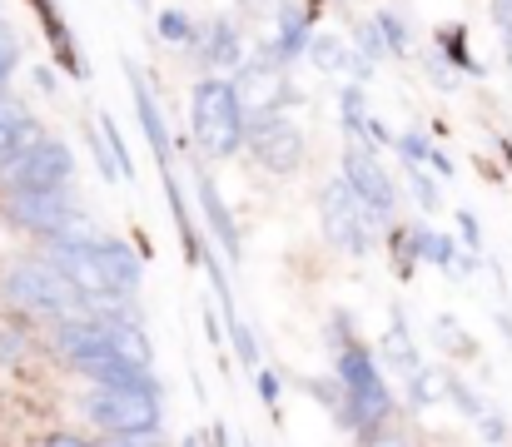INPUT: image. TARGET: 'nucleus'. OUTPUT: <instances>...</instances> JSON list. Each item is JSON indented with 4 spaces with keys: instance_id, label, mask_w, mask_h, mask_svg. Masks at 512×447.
Masks as SVG:
<instances>
[{
    "instance_id": "obj_5",
    "label": "nucleus",
    "mask_w": 512,
    "mask_h": 447,
    "mask_svg": "<svg viewBox=\"0 0 512 447\" xmlns=\"http://www.w3.org/2000/svg\"><path fill=\"white\" fill-rule=\"evenodd\" d=\"M0 179H5L10 194H60L75 179V159H70V149L60 140L40 135L30 149H20V154H10L0 164Z\"/></svg>"
},
{
    "instance_id": "obj_23",
    "label": "nucleus",
    "mask_w": 512,
    "mask_h": 447,
    "mask_svg": "<svg viewBox=\"0 0 512 447\" xmlns=\"http://www.w3.org/2000/svg\"><path fill=\"white\" fill-rule=\"evenodd\" d=\"M100 447H160V433H140V438H105Z\"/></svg>"
},
{
    "instance_id": "obj_17",
    "label": "nucleus",
    "mask_w": 512,
    "mask_h": 447,
    "mask_svg": "<svg viewBox=\"0 0 512 447\" xmlns=\"http://www.w3.org/2000/svg\"><path fill=\"white\" fill-rule=\"evenodd\" d=\"M135 100H140V125H145L150 145H155V154H165V125H160V110H155V100L145 95V85H140V80H135Z\"/></svg>"
},
{
    "instance_id": "obj_15",
    "label": "nucleus",
    "mask_w": 512,
    "mask_h": 447,
    "mask_svg": "<svg viewBox=\"0 0 512 447\" xmlns=\"http://www.w3.org/2000/svg\"><path fill=\"white\" fill-rule=\"evenodd\" d=\"M199 204H204V214H209L214 234L224 239V249H229V254H239V239H234V224H229V214H224V204H219V189H214V179H204V174H199Z\"/></svg>"
},
{
    "instance_id": "obj_11",
    "label": "nucleus",
    "mask_w": 512,
    "mask_h": 447,
    "mask_svg": "<svg viewBox=\"0 0 512 447\" xmlns=\"http://www.w3.org/2000/svg\"><path fill=\"white\" fill-rule=\"evenodd\" d=\"M5 214H10V224L35 229V234H50V239H55L65 224H75V209H70L65 189H60V194H10V199H5Z\"/></svg>"
},
{
    "instance_id": "obj_22",
    "label": "nucleus",
    "mask_w": 512,
    "mask_h": 447,
    "mask_svg": "<svg viewBox=\"0 0 512 447\" xmlns=\"http://www.w3.org/2000/svg\"><path fill=\"white\" fill-rule=\"evenodd\" d=\"M493 15H498V30H503V40L512 50V0H493Z\"/></svg>"
},
{
    "instance_id": "obj_25",
    "label": "nucleus",
    "mask_w": 512,
    "mask_h": 447,
    "mask_svg": "<svg viewBox=\"0 0 512 447\" xmlns=\"http://www.w3.org/2000/svg\"><path fill=\"white\" fill-rule=\"evenodd\" d=\"M259 398H264L269 408L279 403V378H274V373H259Z\"/></svg>"
},
{
    "instance_id": "obj_9",
    "label": "nucleus",
    "mask_w": 512,
    "mask_h": 447,
    "mask_svg": "<svg viewBox=\"0 0 512 447\" xmlns=\"http://www.w3.org/2000/svg\"><path fill=\"white\" fill-rule=\"evenodd\" d=\"M229 85H234V100H239V110H244L249 125H254V120H269V115L289 100V80H284V65H279V60H254V65H244L239 80H229Z\"/></svg>"
},
{
    "instance_id": "obj_10",
    "label": "nucleus",
    "mask_w": 512,
    "mask_h": 447,
    "mask_svg": "<svg viewBox=\"0 0 512 447\" xmlns=\"http://www.w3.org/2000/svg\"><path fill=\"white\" fill-rule=\"evenodd\" d=\"M343 184L358 194V204H363L373 219H388V214H393V184H388L383 164L368 154L363 140H348V149H343Z\"/></svg>"
},
{
    "instance_id": "obj_26",
    "label": "nucleus",
    "mask_w": 512,
    "mask_h": 447,
    "mask_svg": "<svg viewBox=\"0 0 512 447\" xmlns=\"http://www.w3.org/2000/svg\"><path fill=\"white\" fill-rule=\"evenodd\" d=\"M40 447H95V443H85V438H75V433H50Z\"/></svg>"
},
{
    "instance_id": "obj_16",
    "label": "nucleus",
    "mask_w": 512,
    "mask_h": 447,
    "mask_svg": "<svg viewBox=\"0 0 512 447\" xmlns=\"http://www.w3.org/2000/svg\"><path fill=\"white\" fill-rule=\"evenodd\" d=\"M388 358H393V368L403 373V378H418L423 368H418V353H413V343H408V328H403V318L393 313V333H388Z\"/></svg>"
},
{
    "instance_id": "obj_1",
    "label": "nucleus",
    "mask_w": 512,
    "mask_h": 447,
    "mask_svg": "<svg viewBox=\"0 0 512 447\" xmlns=\"http://www.w3.org/2000/svg\"><path fill=\"white\" fill-rule=\"evenodd\" d=\"M55 269L70 279V289L80 298H130L140 284V259L120 244L90 239V244H50Z\"/></svg>"
},
{
    "instance_id": "obj_3",
    "label": "nucleus",
    "mask_w": 512,
    "mask_h": 447,
    "mask_svg": "<svg viewBox=\"0 0 512 447\" xmlns=\"http://www.w3.org/2000/svg\"><path fill=\"white\" fill-rule=\"evenodd\" d=\"M339 393H343L348 428L373 433V428H383V423H388V408H393L388 383H383L378 363L368 358V348H363V343H353V338L339 348Z\"/></svg>"
},
{
    "instance_id": "obj_8",
    "label": "nucleus",
    "mask_w": 512,
    "mask_h": 447,
    "mask_svg": "<svg viewBox=\"0 0 512 447\" xmlns=\"http://www.w3.org/2000/svg\"><path fill=\"white\" fill-rule=\"evenodd\" d=\"M244 149L254 154L259 169L269 174H294L304 164V130L284 115H269V120H254L244 130Z\"/></svg>"
},
{
    "instance_id": "obj_27",
    "label": "nucleus",
    "mask_w": 512,
    "mask_h": 447,
    "mask_svg": "<svg viewBox=\"0 0 512 447\" xmlns=\"http://www.w3.org/2000/svg\"><path fill=\"white\" fill-rule=\"evenodd\" d=\"M458 224H463V239H468V244H478V224H473V214H463Z\"/></svg>"
},
{
    "instance_id": "obj_12",
    "label": "nucleus",
    "mask_w": 512,
    "mask_h": 447,
    "mask_svg": "<svg viewBox=\"0 0 512 447\" xmlns=\"http://www.w3.org/2000/svg\"><path fill=\"white\" fill-rule=\"evenodd\" d=\"M100 328H105V343L120 363H130L135 373H150V338L140 333V323L130 313H105Z\"/></svg>"
},
{
    "instance_id": "obj_13",
    "label": "nucleus",
    "mask_w": 512,
    "mask_h": 447,
    "mask_svg": "<svg viewBox=\"0 0 512 447\" xmlns=\"http://www.w3.org/2000/svg\"><path fill=\"white\" fill-rule=\"evenodd\" d=\"M40 140V125L20 110V100H10V95H0V164L10 159V154H20V149H30Z\"/></svg>"
},
{
    "instance_id": "obj_4",
    "label": "nucleus",
    "mask_w": 512,
    "mask_h": 447,
    "mask_svg": "<svg viewBox=\"0 0 512 447\" xmlns=\"http://www.w3.org/2000/svg\"><path fill=\"white\" fill-rule=\"evenodd\" d=\"M85 418L110 438L160 433V388H95L85 398Z\"/></svg>"
},
{
    "instance_id": "obj_20",
    "label": "nucleus",
    "mask_w": 512,
    "mask_h": 447,
    "mask_svg": "<svg viewBox=\"0 0 512 447\" xmlns=\"http://www.w3.org/2000/svg\"><path fill=\"white\" fill-rule=\"evenodd\" d=\"M224 313H229V333H234V348H239V358H244V363H254V358H259V348H254L249 328H244V323L234 318V308H229V303H224Z\"/></svg>"
},
{
    "instance_id": "obj_7",
    "label": "nucleus",
    "mask_w": 512,
    "mask_h": 447,
    "mask_svg": "<svg viewBox=\"0 0 512 447\" xmlns=\"http://www.w3.org/2000/svg\"><path fill=\"white\" fill-rule=\"evenodd\" d=\"M319 219H324V234L329 244H339L343 254H368V239H373V214L358 204V194L343 184V179H329L319 189Z\"/></svg>"
},
{
    "instance_id": "obj_19",
    "label": "nucleus",
    "mask_w": 512,
    "mask_h": 447,
    "mask_svg": "<svg viewBox=\"0 0 512 447\" xmlns=\"http://www.w3.org/2000/svg\"><path fill=\"white\" fill-rule=\"evenodd\" d=\"M160 35L174 40V45H189V40H194V25H189L179 10H170V15H160Z\"/></svg>"
},
{
    "instance_id": "obj_14",
    "label": "nucleus",
    "mask_w": 512,
    "mask_h": 447,
    "mask_svg": "<svg viewBox=\"0 0 512 447\" xmlns=\"http://www.w3.org/2000/svg\"><path fill=\"white\" fill-rule=\"evenodd\" d=\"M199 55H204V65H239V30L229 20H209Z\"/></svg>"
},
{
    "instance_id": "obj_21",
    "label": "nucleus",
    "mask_w": 512,
    "mask_h": 447,
    "mask_svg": "<svg viewBox=\"0 0 512 447\" xmlns=\"http://www.w3.org/2000/svg\"><path fill=\"white\" fill-rule=\"evenodd\" d=\"M363 447H408V438L398 433V428H373V433H363Z\"/></svg>"
},
{
    "instance_id": "obj_2",
    "label": "nucleus",
    "mask_w": 512,
    "mask_h": 447,
    "mask_svg": "<svg viewBox=\"0 0 512 447\" xmlns=\"http://www.w3.org/2000/svg\"><path fill=\"white\" fill-rule=\"evenodd\" d=\"M189 120H194V140L209 159H229L234 149H244V110L234 100V85L219 80V75H204L189 95Z\"/></svg>"
},
{
    "instance_id": "obj_24",
    "label": "nucleus",
    "mask_w": 512,
    "mask_h": 447,
    "mask_svg": "<svg viewBox=\"0 0 512 447\" xmlns=\"http://www.w3.org/2000/svg\"><path fill=\"white\" fill-rule=\"evenodd\" d=\"M378 30H383V40H388L393 50H403V30H398V20H393V15H383V20H378Z\"/></svg>"
},
{
    "instance_id": "obj_18",
    "label": "nucleus",
    "mask_w": 512,
    "mask_h": 447,
    "mask_svg": "<svg viewBox=\"0 0 512 447\" xmlns=\"http://www.w3.org/2000/svg\"><path fill=\"white\" fill-rule=\"evenodd\" d=\"M15 60H20V45H15V35H10V25H0V95H5V80H10V70H15Z\"/></svg>"
},
{
    "instance_id": "obj_6",
    "label": "nucleus",
    "mask_w": 512,
    "mask_h": 447,
    "mask_svg": "<svg viewBox=\"0 0 512 447\" xmlns=\"http://www.w3.org/2000/svg\"><path fill=\"white\" fill-rule=\"evenodd\" d=\"M5 298L25 313H70L75 303H85L55 264H15L5 274Z\"/></svg>"
}]
</instances>
